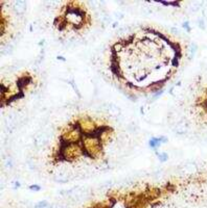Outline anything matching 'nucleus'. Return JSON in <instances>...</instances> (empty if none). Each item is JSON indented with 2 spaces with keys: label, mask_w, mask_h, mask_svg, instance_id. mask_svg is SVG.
Wrapping results in <instances>:
<instances>
[{
  "label": "nucleus",
  "mask_w": 207,
  "mask_h": 208,
  "mask_svg": "<svg viewBox=\"0 0 207 208\" xmlns=\"http://www.w3.org/2000/svg\"><path fill=\"white\" fill-rule=\"evenodd\" d=\"M162 144V140H161V137H158V139H152L150 140V146L153 149H157L159 148V146Z\"/></svg>",
  "instance_id": "obj_12"
},
{
  "label": "nucleus",
  "mask_w": 207,
  "mask_h": 208,
  "mask_svg": "<svg viewBox=\"0 0 207 208\" xmlns=\"http://www.w3.org/2000/svg\"><path fill=\"white\" fill-rule=\"evenodd\" d=\"M198 26L200 27L201 29H205V20H204V18H200L199 20H198Z\"/></svg>",
  "instance_id": "obj_15"
},
{
  "label": "nucleus",
  "mask_w": 207,
  "mask_h": 208,
  "mask_svg": "<svg viewBox=\"0 0 207 208\" xmlns=\"http://www.w3.org/2000/svg\"><path fill=\"white\" fill-rule=\"evenodd\" d=\"M48 206H49L48 202L46 200H42L40 202H38V203L35 205V208H47Z\"/></svg>",
  "instance_id": "obj_13"
},
{
  "label": "nucleus",
  "mask_w": 207,
  "mask_h": 208,
  "mask_svg": "<svg viewBox=\"0 0 207 208\" xmlns=\"http://www.w3.org/2000/svg\"><path fill=\"white\" fill-rule=\"evenodd\" d=\"M162 208H175V207H173V206H169V205H165V206H163Z\"/></svg>",
  "instance_id": "obj_25"
},
{
  "label": "nucleus",
  "mask_w": 207,
  "mask_h": 208,
  "mask_svg": "<svg viewBox=\"0 0 207 208\" xmlns=\"http://www.w3.org/2000/svg\"><path fill=\"white\" fill-rule=\"evenodd\" d=\"M205 2L203 0H194V1H190L187 3V11L189 13H197L198 11H200L203 7V5Z\"/></svg>",
  "instance_id": "obj_7"
},
{
  "label": "nucleus",
  "mask_w": 207,
  "mask_h": 208,
  "mask_svg": "<svg viewBox=\"0 0 207 208\" xmlns=\"http://www.w3.org/2000/svg\"><path fill=\"white\" fill-rule=\"evenodd\" d=\"M5 126H7V129L12 132L17 126V118L15 115H8L7 118H5Z\"/></svg>",
  "instance_id": "obj_8"
},
{
  "label": "nucleus",
  "mask_w": 207,
  "mask_h": 208,
  "mask_svg": "<svg viewBox=\"0 0 207 208\" xmlns=\"http://www.w3.org/2000/svg\"><path fill=\"white\" fill-rule=\"evenodd\" d=\"M197 171H198V166L194 163H193V161L186 163L181 168V174H184V175H193Z\"/></svg>",
  "instance_id": "obj_6"
},
{
  "label": "nucleus",
  "mask_w": 207,
  "mask_h": 208,
  "mask_svg": "<svg viewBox=\"0 0 207 208\" xmlns=\"http://www.w3.org/2000/svg\"><path fill=\"white\" fill-rule=\"evenodd\" d=\"M112 27H113V28H117V27H118V21H116V22H114V23H113V25H112Z\"/></svg>",
  "instance_id": "obj_24"
},
{
  "label": "nucleus",
  "mask_w": 207,
  "mask_h": 208,
  "mask_svg": "<svg viewBox=\"0 0 207 208\" xmlns=\"http://www.w3.org/2000/svg\"><path fill=\"white\" fill-rule=\"evenodd\" d=\"M182 27L186 29V31H189V30H190V28L188 27V22H184L183 24H182Z\"/></svg>",
  "instance_id": "obj_23"
},
{
  "label": "nucleus",
  "mask_w": 207,
  "mask_h": 208,
  "mask_svg": "<svg viewBox=\"0 0 207 208\" xmlns=\"http://www.w3.org/2000/svg\"><path fill=\"white\" fill-rule=\"evenodd\" d=\"M114 15V17L116 18V20L118 21V20H120V19H123L124 18V14L121 13V12H115V13L113 14Z\"/></svg>",
  "instance_id": "obj_17"
},
{
  "label": "nucleus",
  "mask_w": 207,
  "mask_h": 208,
  "mask_svg": "<svg viewBox=\"0 0 207 208\" xmlns=\"http://www.w3.org/2000/svg\"><path fill=\"white\" fill-rule=\"evenodd\" d=\"M198 50V45L194 42H191L189 44V48H188V59H191L194 56V54L197 53Z\"/></svg>",
  "instance_id": "obj_11"
},
{
  "label": "nucleus",
  "mask_w": 207,
  "mask_h": 208,
  "mask_svg": "<svg viewBox=\"0 0 207 208\" xmlns=\"http://www.w3.org/2000/svg\"><path fill=\"white\" fill-rule=\"evenodd\" d=\"M104 107H105V108H103L104 111H105L108 116H110V117L116 118L120 115V109L118 108L115 104L106 103V104H104Z\"/></svg>",
  "instance_id": "obj_3"
},
{
  "label": "nucleus",
  "mask_w": 207,
  "mask_h": 208,
  "mask_svg": "<svg viewBox=\"0 0 207 208\" xmlns=\"http://www.w3.org/2000/svg\"><path fill=\"white\" fill-rule=\"evenodd\" d=\"M48 140H49V139H48V137H47L46 134H45L44 132H40V133H38L37 135L35 136V139H33V142H35V145H36L37 148L41 149V148H43V147H45L47 145Z\"/></svg>",
  "instance_id": "obj_5"
},
{
  "label": "nucleus",
  "mask_w": 207,
  "mask_h": 208,
  "mask_svg": "<svg viewBox=\"0 0 207 208\" xmlns=\"http://www.w3.org/2000/svg\"><path fill=\"white\" fill-rule=\"evenodd\" d=\"M71 174L66 170H58L53 175L54 181L59 182V183H67L70 180Z\"/></svg>",
  "instance_id": "obj_2"
},
{
  "label": "nucleus",
  "mask_w": 207,
  "mask_h": 208,
  "mask_svg": "<svg viewBox=\"0 0 207 208\" xmlns=\"http://www.w3.org/2000/svg\"><path fill=\"white\" fill-rule=\"evenodd\" d=\"M12 4H13V10L16 13V15L23 16L26 11V1H24V0H17V1H14Z\"/></svg>",
  "instance_id": "obj_4"
},
{
  "label": "nucleus",
  "mask_w": 207,
  "mask_h": 208,
  "mask_svg": "<svg viewBox=\"0 0 207 208\" xmlns=\"http://www.w3.org/2000/svg\"><path fill=\"white\" fill-rule=\"evenodd\" d=\"M71 85H72V87L74 88V91H75V93L78 94V97H81V95H80V91H78V87H77V84H75L74 80H72V81H71Z\"/></svg>",
  "instance_id": "obj_18"
},
{
  "label": "nucleus",
  "mask_w": 207,
  "mask_h": 208,
  "mask_svg": "<svg viewBox=\"0 0 207 208\" xmlns=\"http://www.w3.org/2000/svg\"><path fill=\"white\" fill-rule=\"evenodd\" d=\"M99 21L100 23L103 24V25L105 26H108L110 25V24L112 23V17L110 16V15L104 13V12H102V14H100V17H99Z\"/></svg>",
  "instance_id": "obj_9"
},
{
  "label": "nucleus",
  "mask_w": 207,
  "mask_h": 208,
  "mask_svg": "<svg viewBox=\"0 0 207 208\" xmlns=\"http://www.w3.org/2000/svg\"><path fill=\"white\" fill-rule=\"evenodd\" d=\"M20 183L18 182V181H14V182H12V188H14V189H17V188H19L20 187Z\"/></svg>",
  "instance_id": "obj_21"
},
{
  "label": "nucleus",
  "mask_w": 207,
  "mask_h": 208,
  "mask_svg": "<svg viewBox=\"0 0 207 208\" xmlns=\"http://www.w3.org/2000/svg\"><path fill=\"white\" fill-rule=\"evenodd\" d=\"M14 51V46L12 44H2V47H1V54L2 55H10V54L13 53Z\"/></svg>",
  "instance_id": "obj_10"
},
{
  "label": "nucleus",
  "mask_w": 207,
  "mask_h": 208,
  "mask_svg": "<svg viewBox=\"0 0 207 208\" xmlns=\"http://www.w3.org/2000/svg\"><path fill=\"white\" fill-rule=\"evenodd\" d=\"M170 32L174 33V35H179L180 33V30L177 27H170Z\"/></svg>",
  "instance_id": "obj_20"
},
{
  "label": "nucleus",
  "mask_w": 207,
  "mask_h": 208,
  "mask_svg": "<svg viewBox=\"0 0 207 208\" xmlns=\"http://www.w3.org/2000/svg\"><path fill=\"white\" fill-rule=\"evenodd\" d=\"M158 158H159V160L161 163H164V161H166L169 159V155H167V153H165V152L158 153Z\"/></svg>",
  "instance_id": "obj_14"
},
{
  "label": "nucleus",
  "mask_w": 207,
  "mask_h": 208,
  "mask_svg": "<svg viewBox=\"0 0 207 208\" xmlns=\"http://www.w3.org/2000/svg\"><path fill=\"white\" fill-rule=\"evenodd\" d=\"M47 208H64V207L62 206V205H60V204H51Z\"/></svg>",
  "instance_id": "obj_22"
},
{
  "label": "nucleus",
  "mask_w": 207,
  "mask_h": 208,
  "mask_svg": "<svg viewBox=\"0 0 207 208\" xmlns=\"http://www.w3.org/2000/svg\"><path fill=\"white\" fill-rule=\"evenodd\" d=\"M12 167H13V163H12V160L10 158H8L7 161H5V168H8V169H12Z\"/></svg>",
  "instance_id": "obj_19"
},
{
  "label": "nucleus",
  "mask_w": 207,
  "mask_h": 208,
  "mask_svg": "<svg viewBox=\"0 0 207 208\" xmlns=\"http://www.w3.org/2000/svg\"><path fill=\"white\" fill-rule=\"evenodd\" d=\"M29 189L32 191H39L41 189V186L38 185V184H32L29 186Z\"/></svg>",
  "instance_id": "obj_16"
},
{
  "label": "nucleus",
  "mask_w": 207,
  "mask_h": 208,
  "mask_svg": "<svg viewBox=\"0 0 207 208\" xmlns=\"http://www.w3.org/2000/svg\"><path fill=\"white\" fill-rule=\"evenodd\" d=\"M178 135H184L189 130V123L185 119H180L177 123L175 124V127L173 129Z\"/></svg>",
  "instance_id": "obj_1"
}]
</instances>
